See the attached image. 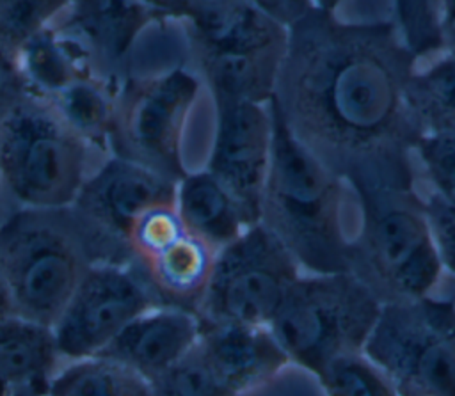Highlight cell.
Listing matches in <instances>:
<instances>
[{
  "label": "cell",
  "instance_id": "1",
  "mask_svg": "<svg viewBox=\"0 0 455 396\" xmlns=\"http://www.w3.org/2000/svg\"><path fill=\"white\" fill-rule=\"evenodd\" d=\"M416 67L391 20L313 9L288 28L272 101L290 131L348 185L416 183L421 133L407 105Z\"/></svg>",
  "mask_w": 455,
  "mask_h": 396
},
{
  "label": "cell",
  "instance_id": "31",
  "mask_svg": "<svg viewBox=\"0 0 455 396\" xmlns=\"http://www.w3.org/2000/svg\"><path fill=\"white\" fill-rule=\"evenodd\" d=\"M439 25H441L443 53L455 55V0L439 2Z\"/></svg>",
  "mask_w": 455,
  "mask_h": 396
},
{
  "label": "cell",
  "instance_id": "10",
  "mask_svg": "<svg viewBox=\"0 0 455 396\" xmlns=\"http://www.w3.org/2000/svg\"><path fill=\"white\" fill-rule=\"evenodd\" d=\"M188 62L213 99L267 105L275 94L288 51V28L251 7L212 41L187 37Z\"/></svg>",
  "mask_w": 455,
  "mask_h": 396
},
{
  "label": "cell",
  "instance_id": "33",
  "mask_svg": "<svg viewBox=\"0 0 455 396\" xmlns=\"http://www.w3.org/2000/svg\"><path fill=\"white\" fill-rule=\"evenodd\" d=\"M12 316H20V314H18V309H16L11 288H9L5 277L0 272V321L9 320Z\"/></svg>",
  "mask_w": 455,
  "mask_h": 396
},
{
  "label": "cell",
  "instance_id": "13",
  "mask_svg": "<svg viewBox=\"0 0 455 396\" xmlns=\"http://www.w3.org/2000/svg\"><path fill=\"white\" fill-rule=\"evenodd\" d=\"M174 181L108 154L89 174L71 208L98 243L103 261L132 263L126 238L133 222L155 204L176 201Z\"/></svg>",
  "mask_w": 455,
  "mask_h": 396
},
{
  "label": "cell",
  "instance_id": "16",
  "mask_svg": "<svg viewBox=\"0 0 455 396\" xmlns=\"http://www.w3.org/2000/svg\"><path fill=\"white\" fill-rule=\"evenodd\" d=\"M199 323L197 346L235 396L270 382L290 362L268 327L201 320Z\"/></svg>",
  "mask_w": 455,
  "mask_h": 396
},
{
  "label": "cell",
  "instance_id": "32",
  "mask_svg": "<svg viewBox=\"0 0 455 396\" xmlns=\"http://www.w3.org/2000/svg\"><path fill=\"white\" fill-rule=\"evenodd\" d=\"M153 16L183 21L187 16V0H139Z\"/></svg>",
  "mask_w": 455,
  "mask_h": 396
},
{
  "label": "cell",
  "instance_id": "17",
  "mask_svg": "<svg viewBox=\"0 0 455 396\" xmlns=\"http://www.w3.org/2000/svg\"><path fill=\"white\" fill-rule=\"evenodd\" d=\"M176 208L187 227L217 252L249 227L236 199L204 167L178 181Z\"/></svg>",
  "mask_w": 455,
  "mask_h": 396
},
{
  "label": "cell",
  "instance_id": "6",
  "mask_svg": "<svg viewBox=\"0 0 455 396\" xmlns=\"http://www.w3.org/2000/svg\"><path fill=\"white\" fill-rule=\"evenodd\" d=\"M212 98L188 60L128 73L117 82L108 151L174 183L187 172L185 137Z\"/></svg>",
  "mask_w": 455,
  "mask_h": 396
},
{
  "label": "cell",
  "instance_id": "26",
  "mask_svg": "<svg viewBox=\"0 0 455 396\" xmlns=\"http://www.w3.org/2000/svg\"><path fill=\"white\" fill-rule=\"evenodd\" d=\"M412 153L430 190L455 195V131L423 133Z\"/></svg>",
  "mask_w": 455,
  "mask_h": 396
},
{
  "label": "cell",
  "instance_id": "37",
  "mask_svg": "<svg viewBox=\"0 0 455 396\" xmlns=\"http://www.w3.org/2000/svg\"><path fill=\"white\" fill-rule=\"evenodd\" d=\"M0 53H7L5 48H4V44H2V39H0ZM7 55H11V53H7Z\"/></svg>",
  "mask_w": 455,
  "mask_h": 396
},
{
  "label": "cell",
  "instance_id": "4",
  "mask_svg": "<svg viewBox=\"0 0 455 396\" xmlns=\"http://www.w3.org/2000/svg\"><path fill=\"white\" fill-rule=\"evenodd\" d=\"M94 263H103L98 243L71 206L0 218V272L23 318L52 327Z\"/></svg>",
  "mask_w": 455,
  "mask_h": 396
},
{
  "label": "cell",
  "instance_id": "29",
  "mask_svg": "<svg viewBox=\"0 0 455 396\" xmlns=\"http://www.w3.org/2000/svg\"><path fill=\"white\" fill-rule=\"evenodd\" d=\"M27 92V82L21 76L14 57L0 53V123Z\"/></svg>",
  "mask_w": 455,
  "mask_h": 396
},
{
  "label": "cell",
  "instance_id": "22",
  "mask_svg": "<svg viewBox=\"0 0 455 396\" xmlns=\"http://www.w3.org/2000/svg\"><path fill=\"white\" fill-rule=\"evenodd\" d=\"M73 0H0V39L12 57L32 36L59 23Z\"/></svg>",
  "mask_w": 455,
  "mask_h": 396
},
{
  "label": "cell",
  "instance_id": "18",
  "mask_svg": "<svg viewBox=\"0 0 455 396\" xmlns=\"http://www.w3.org/2000/svg\"><path fill=\"white\" fill-rule=\"evenodd\" d=\"M59 357L50 325L23 316L0 321V382L5 387L28 385L46 392Z\"/></svg>",
  "mask_w": 455,
  "mask_h": 396
},
{
  "label": "cell",
  "instance_id": "15",
  "mask_svg": "<svg viewBox=\"0 0 455 396\" xmlns=\"http://www.w3.org/2000/svg\"><path fill=\"white\" fill-rule=\"evenodd\" d=\"M199 332L194 311L155 305L132 320L96 357L119 362L149 382L185 357L196 346Z\"/></svg>",
  "mask_w": 455,
  "mask_h": 396
},
{
  "label": "cell",
  "instance_id": "2",
  "mask_svg": "<svg viewBox=\"0 0 455 396\" xmlns=\"http://www.w3.org/2000/svg\"><path fill=\"white\" fill-rule=\"evenodd\" d=\"M268 105L274 135L259 222L290 250L302 272H348L357 197L290 131L272 99Z\"/></svg>",
  "mask_w": 455,
  "mask_h": 396
},
{
  "label": "cell",
  "instance_id": "3",
  "mask_svg": "<svg viewBox=\"0 0 455 396\" xmlns=\"http://www.w3.org/2000/svg\"><path fill=\"white\" fill-rule=\"evenodd\" d=\"M350 186L357 197L359 218L348 247V272L380 304L432 293L444 272L416 183L375 181Z\"/></svg>",
  "mask_w": 455,
  "mask_h": 396
},
{
  "label": "cell",
  "instance_id": "9",
  "mask_svg": "<svg viewBox=\"0 0 455 396\" xmlns=\"http://www.w3.org/2000/svg\"><path fill=\"white\" fill-rule=\"evenodd\" d=\"M300 273L290 250L256 222L215 254L196 314L201 321L268 327Z\"/></svg>",
  "mask_w": 455,
  "mask_h": 396
},
{
  "label": "cell",
  "instance_id": "35",
  "mask_svg": "<svg viewBox=\"0 0 455 396\" xmlns=\"http://www.w3.org/2000/svg\"><path fill=\"white\" fill-rule=\"evenodd\" d=\"M5 396H48L44 391H39L36 387L28 385H16V387H7Z\"/></svg>",
  "mask_w": 455,
  "mask_h": 396
},
{
  "label": "cell",
  "instance_id": "38",
  "mask_svg": "<svg viewBox=\"0 0 455 396\" xmlns=\"http://www.w3.org/2000/svg\"><path fill=\"white\" fill-rule=\"evenodd\" d=\"M0 210H2V201H0ZM2 217H4V215H2V213H0V218H2Z\"/></svg>",
  "mask_w": 455,
  "mask_h": 396
},
{
  "label": "cell",
  "instance_id": "12",
  "mask_svg": "<svg viewBox=\"0 0 455 396\" xmlns=\"http://www.w3.org/2000/svg\"><path fill=\"white\" fill-rule=\"evenodd\" d=\"M126 247L162 305L197 311L217 250L187 227L176 201L155 204L139 215Z\"/></svg>",
  "mask_w": 455,
  "mask_h": 396
},
{
  "label": "cell",
  "instance_id": "21",
  "mask_svg": "<svg viewBox=\"0 0 455 396\" xmlns=\"http://www.w3.org/2000/svg\"><path fill=\"white\" fill-rule=\"evenodd\" d=\"M48 396H149V382L105 357L71 360L50 380Z\"/></svg>",
  "mask_w": 455,
  "mask_h": 396
},
{
  "label": "cell",
  "instance_id": "24",
  "mask_svg": "<svg viewBox=\"0 0 455 396\" xmlns=\"http://www.w3.org/2000/svg\"><path fill=\"white\" fill-rule=\"evenodd\" d=\"M393 18L403 44L418 59L443 53L439 2L441 0H391Z\"/></svg>",
  "mask_w": 455,
  "mask_h": 396
},
{
  "label": "cell",
  "instance_id": "27",
  "mask_svg": "<svg viewBox=\"0 0 455 396\" xmlns=\"http://www.w3.org/2000/svg\"><path fill=\"white\" fill-rule=\"evenodd\" d=\"M252 5L249 0H187L183 20L188 39L212 41L226 34Z\"/></svg>",
  "mask_w": 455,
  "mask_h": 396
},
{
  "label": "cell",
  "instance_id": "20",
  "mask_svg": "<svg viewBox=\"0 0 455 396\" xmlns=\"http://www.w3.org/2000/svg\"><path fill=\"white\" fill-rule=\"evenodd\" d=\"M411 117L423 133L455 131V55L441 53L418 64L407 85Z\"/></svg>",
  "mask_w": 455,
  "mask_h": 396
},
{
  "label": "cell",
  "instance_id": "30",
  "mask_svg": "<svg viewBox=\"0 0 455 396\" xmlns=\"http://www.w3.org/2000/svg\"><path fill=\"white\" fill-rule=\"evenodd\" d=\"M249 4L286 28L315 9L311 0H249Z\"/></svg>",
  "mask_w": 455,
  "mask_h": 396
},
{
  "label": "cell",
  "instance_id": "8",
  "mask_svg": "<svg viewBox=\"0 0 455 396\" xmlns=\"http://www.w3.org/2000/svg\"><path fill=\"white\" fill-rule=\"evenodd\" d=\"M363 353L398 396H455V300L382 304Z\"/></svg>",
  "mask_w": 455,
  "mask_h": 396
},
{
  "label": "cell",
  "instance_id": "34",
  "mask_svg": "<svg viewBox=\"0 0 455 396\" xmlns=\"http://www.w3.org/2000/svg\"><path fill=\"white\" fill-rule=\"evenodd\" d=\"M350 2V0H311L313 7L323 12H332V14H339V11L343 9V5Z\"/></svg>",
  "mask_w": 455,
  "mask_h": 396
},
{
  "label": "cell",
  "instance_id": "25",
  "mask_svg": "<svg viewBox=\"0 0 455 396\" xmlns=\"http://www.w3.org/2000/svg\"><path fill=\"white\" fill-rule=\"evenodd\" d=\"M325 396H398L387 378L364 357L348 355L329 364L318 376Z\"/></svg>",
  "mask_w": 455,
  "mask_h": 396
},
{
  "label": "cell",
  "instance_id": "36",
  "mask_svg": "<svg viewBox=\"0 0 455 396\" xmlns=\"http://www.w3.org/2000/svg\"><path fill=\"white\" fill-rule=\"evenodd\" d=\"M5 392H7V387L0 382V396H5Z\"/></svg>",
  "mask_w": 455,
  "mask_h": 396
},
{
  "label": "cell",
  "instance_id": "23",
  "mask_svg": "<svg viewBox=\"0 0 455 396\" xmlns=\"http://www.w3.org/2000/svg\"><path fill=\"white\" fill-rule=\"evenodd\" d=\"M149 396H235L196 346L176 364L149 380Z\"/></svg>",
  "mask_w": 455,
  "mask_h": 396
},
{
  "label": "cell",
  "instance_id": "19",
  "mask_svg": "<svg viewBox=\"0 0 455 396\" xmlns=\"http://www.w3.org/2000/svg\"><path fill=\"white\" fill-rule=\"evenodd\" d=\"M117 83L100 75H80L48 96L64 121L100 153H108V131ZM46 98V96H44Z\"/></svg>",
  "mask_w": 455,
  "mask_h": 396
},
{
  "label": "cell",
  "instance_id": "11",
  "mask_svg": "<svg viewBox=\"0 0 455 396\" xmlns=\"http://www.w3.org/2000/svg\"><path fill=\"white\" fill-rule=\"evenodd\" d=\"M162 305L133 263L89 266L52 325L60 357H96L132 320Z\"/></svg>",
  "mask_w": 455,
  "mask_h": 396
},
{
  "label": "cell",
  "instance_id": "5",
  "mask_svg": "<svg viewBox=\"0 0 455 396\" xmlns=\"http://www.w3.org/2000/svg\"><path fill=\"white\" fill-rule=\"evenodd\" d=\"M100 153L48 98L28 91L0 123V201L14 208H68ZM4 213V215H5Z\"/></svg>",
  "mask_w": 455,
  "mask_h": 396
},
{
  "label": "cell",
  "instance_id": "7",
  "mask_svg": "<svg viewBox=\"0 0 455 396\" xmlns=\"http://www.w3.org/2000/svg\"><path fill=\"white\" fill-rule=\"evenodd\" d=\"M380 309L350 272H302L268 329L290 362L318 376L334 360L363 353Z\"/></svg>",
  "mask_w": 455,
  "mask_h": 396
},
{
  "label": "cell",
  "instance_id": "28",
  "mask_svg": "<svg viewBox=\"0 0 455 396\" xmlns=\"http://www.w3.org/2000/svg\"><path fill=\"white\" fill-rule=\"evenodd\" d=\"M423 206L441 268L455 277V195L428 190Z\"/></svg>",
  "mask_w": 455,
  "mask_h": 396
},
{
  "label": "cell",
  "instance_id": "14",
  "mask_svg": "<svg viewBox=\"0 0 455 396\" xmlns=\"http://www.w3.org/2000/svg\"><path fill=\"white\" fill-rule=\"evenodd\" d=\"M215 119L204 169L236 199L249 226L259 222L272 154L270 105L213 99Z\"/></svg>",
  "mask_w": 455,
  "mask_h": 396
}]
</instances>
